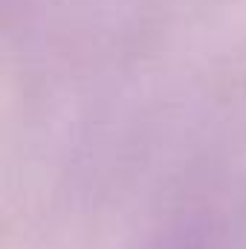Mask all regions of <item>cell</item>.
<instances>
[{"label": "cell", "instance_id": "cell-1", "mask_svg": "<svg viewBox=\"0 0 246 249\" xmlns=\"http://www.w3.org/2000/svg\"><path fill=\"white\" fill-rule=\"evenodd\" d=\"M148 249H209V226L200 217L180 220L168 226Z\"/></svg>", "mask_w": 246, "mask_h": 249}]
</instances>
